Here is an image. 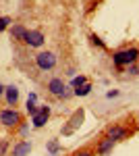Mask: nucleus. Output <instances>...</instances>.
Here are the masks:
<instances>
[{
  "mask_svg": "<svg viewBox=\"0 0 139 156\" xmlns=\"http://www.w3.org/2000/svg\"><path fill=\"white\" fill-rule=\"evenodd\" d=\"M69 123H71V125H67V127L62 129V133H64V135H69V133H73L77 127H81V123H83V110H77V112L71 117Z\"/></svg>",
  "mask_w": 139,
  "mask_h": 156,
  "instance_id": "nucleus-7",
  "label": "nucleus"
},
{
  "mask_svg": "<svg viewBox=\"0 0 139 156\" xmlns=\"http://www.w3.org/2000/svg\"><path fill=\"white\" fill-rule=\"evenodd\" d=\"M25 34H27V29H25L23 25H11V37L12 40H23L25 37Z\"/></svg>",
  "mask_w": 139,
  "mask_h": 156,
  "instance_id": "nucleus-12",
  "label": "nucleus"
},
{
  "mask_svg": "<svg viewBox=\"0 0 139 156\" xmlns=\"http://www.w3.org/2000/svg\"><path fill=\"white\" fill-rule=\"evenodd\" d=\"M48 117H50V106H42V108H37V112H35L33 117H31V121H33V127H44L48 123Z\"/></svg>",
  "mask_w": 139,
  "mask_h": 156,
  "instance_id": "nucleus-6",
  "label": "nucleus"
},
{
  "mask_svg": "<svg viewBox=\"0 0 139 156\" xmlns=\"http://www.w3.org/2000/svg\"><path fill=\"white\" fill-rule=\"evenodd\" d=\"M6 148H9V144H6V142L2 140V142H0V156H4V152H6Z\"/></svg>",
  "mask_w": 139,
  "mask_h": 156,
  "instance_id": "nucleus-20",
  "label": "nucleus"
},
{
  "mask_svg": "<svg viewBox=\"0 0 139 156\" xmlns=\"http://www.w3.org/2000/svg\"><path fill=\"white\" fill-rule=\"evenodd\" d=\"M48 150H50V154L54 156V154H58V152H60V150H62V148H60V146L56 144V140H52V142H50V144H48Z\"/></svg>",
  "mask_w": 139,
  "mask_h": 156,
  "instance_id": "nucleus-14",
  "label": "nucleus"
},
{
  "mask_svg": "<svg viewBox=\"0 0 139 156\" xmlns=\"http://www.w3.org/2000/svg\"><path fill=\"white\" fill-rule=\"evenodd\" d=\"M4 96H6V104L9 106H17V102H19V87L17 85L4 87Z\"/></svg>",
  "mask_w": 139,
  "mask_h": 156,
  "instance_id": "nucleus-8",
  "label": "nucleus"
},
{
  "mask_svg": "<svg viewBox=\"0 0 139 156\" xmlns=\"http://www.w3.org/2000/svg\"><path fill=\"white\" fill-rule=\"evenodd\" d=\"M29 152H31V144L25 142V140H23V142H19V144L12 148V156H27Z\"/></svg>",
  "mask_w": 139,
  "mask_h": 156,
  "instance_id": "nucleus-11",
  "label": "nucleus"
},
{
  "mask_svg": "<svg viewBox=\"0 0 139 156\" xmlns=\"http://www.w3.org/2000/svg\"><path fill=\"white\" fill-rule=\"evenodd\" d=\"M2 96H4V85L0 83V98H2Z\"/></svg>",
  "mask_w": 139,
  "mask_h": 156,
  "instance_id": "nucleus-23",
  "label": "nucleus"
},
{
  "mask_svg": "<svg viewBox=\"0 0 139 156\" xmlns=\"http://www.w3.org/2000/svg\"><path fill=\"white\" fill-rule=\"evenodd\" d=\"M87 83V79H85V75H79V77H75L73 79V87H79V85Z\"/></svg>",
  "mask_w": 139,
  "mask_h": 156,
  "instance_id": "nucleus-16",
  "label": "nucleus"
},
{
  "mask_svg": "<svg viewBox=\"0 0 139 156\" xmlns=\"http://www.w3.org/2000/svg\"><path fill=\"white\" fill-rule=\"evenodd\" d=\"M106 96H108V98H114V96H118V90H112V92H108Z\"/></svg>",
  "mask_w": 139,
  "mask_h": 156,
  "instance_id": "nucleus-22",
  "label": "nucleus"
},
{
  "mask_svg": "<svg viewBox=\"0 0 139 156\" xmlns=\"http://www.w3.org/2000/svg\"><path fill=\"white\" fill-rule=\"evenodd\" d=\"M75 156H93L89 150H81V152H75Z\"/></svg>",
  "mask_w": 139,
  "mask_h": 156,
  "instance_id": "nucleus-21",
  "label": "nucleus"
},
{
  "mask_svg": "<svg viewBox=\"0 0 139 156\" xmlns=\"http://www.w3.org/2000/svg\"><path fill=\"white\" fill-rule=\"evenodd\" d=\"M27 112H29L31 117H33L35 112H37V106L33 104V100H27Z\"/></svg>",
  "mask_w": 139,
  "mask_h": 156,
  "instance_id": "nucleus-17",
  "label": "nucleus"
},
{
  "mask_svg": "<svg viewBox=\"0 0 139 156\" xmlns=\"http://www.w3.org/2000/svg\"><path fill=\"white\" fill-rule=\"evenodd\" d=\"M127 129H125V127H110V129H108V135H106V137H110V140H112V142H118V140H123V137H127Z\"/></svg>",
  "mask_w": 139,
  "mask_h": 156,
  "instance_id": "nucleus-10",
  "label": "nucleus"
},
{
  "mask_svg": "<svg viewBox=\"0 0 139 156\" xmlns=\"http://www.w3.org/2000/svg\"><path fill=\"white\" fill-rule=\"evenodd\" d=\"M35 65H37V69H42V71H50V69H54L56 67V54L54 52H40V54H35Z\"/></svg>",
  "mask_w": 139,
  "mask_h": 156,
  "instance_id": "nucleus-2",
  "label": "nucleus"
},
{
  "mask_svg": "<svg viewBox=\"0 0 139 156\" xmlns=\"http://www.w3.org/2000/svg\"><path fill=\"white\" fill-rule=\"evenodd\" d=\"M129 75H139V67L133 62V65H129Z\"/></svg>",
  "mask_w": 139,
  "mask_h": 156,
  "instance_id": "nucleus-18",
  "label": "nucleus"
},
{
  "mask_svg": "<svg viewBox=\"0 0 139 156\" xmlns=\"http://www.w3.org/2000/svg\"><path fill=\"white\" fill-rule=\"evenodd\" d=\"M48 92H50L52 96H60V98L71 96V92H67V83H64L60 77H54V79L48 81Z\"/></svg>",
  "mask_w": 139,
  "mask_h": 156,
  "instance_id": "nucleus-3",
  "label": "nucleus"
},
{
  "mask_svg": "<svg viewBox=\"0 0 139 156\" xmlns=\"http://www.w3.org/2000/svg\"><path fill=\"white\" fill-rule=\"evenodd\" d=\"M23 42L29 46V48H40V46H44V42H46V37L42 31H37V29H31V31H27L23 37Z\"/></svg>",
  "mask_w": 139,
  "mask_h": 156,
  "instance_id": "nucleus-5",
  "label": "nucleus"
},
{
  "mask_svg": "<svg viewBox=\"0 0 139 156\" xmlns=\"http://www.w3.org/2000/svg\"><path fill=\"white\" fill-rule=\"evenodd\" d=\"M112 148H114V142H112L110 137H104V140L98 144V156H108L112 152Z\"/></svg>",
  "mask_w": 139,
  "mask_h": 156,
  "instance_id": "nucleus-9",
  "label": "nucleus"
},
{
  "mask_svg": "<svg viewBox=\"0 0 139 156\" xmlns=\"http://www.w3.org/2000/svg\"><path fill=\"white\" fill-rule=\"evenodd\" d=\"M11 23H12L11 17H0V31H4L6 27H11Z\"/></svg>",
  "mask_w": 139,
  "mask_h": 156,
  "instance_id": "nucleus-15",
  "label": "nucleus"
},
{
  "mask_svg": "<svg viewBox=\"0 0 139 156\" xmlns=\"http://www.w3.org/2000/svg\"><path fill=\"white\" fill-rule=\"evenodd\" d=\"M0 123L4 127H17L21 123V112H17L15 108H6L0 112Z\"/></svg>",
  "mask_w": 139,
  "mask_h": 156,
  "instance_id": "nucleus-4",
  "label": "nucleus"
},
{
  "mask_svg": "<svg viewBox=\"0 0 139 156\" xmlns=\"http://www.w3.org/2000/svg\"><path fill=\"white\" fill-rule=\"evenodd\" d=\"M92 92V83H83V85H79V87H75V96H87Z\"/></svg>",
  "mask_w": 139,
  "mask_h": 156,
  "instance_id": "nucleus-13",
  "label": "nucleus"
},
{
  "mask_svg": "<svg viewBox=\"0 0 139 156\" xmlns=\"http://www.w3.org/2000/svg\"><path fill=\"white\" fill-rule=\"evenodd\" d=\"M139 56V50L137 48H125V50H118V52H114V56H112V60H114L116 67H123V65H133L135 60H137Z\"/></svg>",
  "mask_w": 139,
  "mask_h": 156,
  "instance_id": "nucleus-1",
  "label": "nucleus"
},
{
  "mask_svg": "<svg viewBox=\"0 0 139 156\" xmlns=\"http://www.w3.org/2000/svg\"><path fill=\"white\" fill-rule=\"evenodd\" d=\"M92 42L96 44V46H100V48H104V42H102V40H100L98 36H92Z\"/></svg>",
  "mask_w": 139,
  "mask_h": 156,
  "instance_id": "nucleus-19",
  "label": "nucleus"
}]
</instances>
